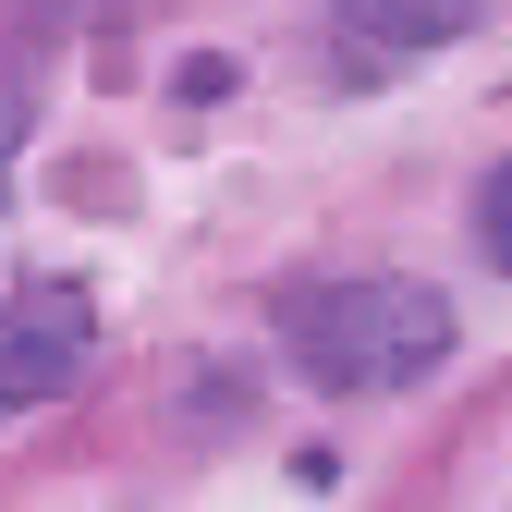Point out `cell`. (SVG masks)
<instances>
[{
    "label": "cell",
    "mask_w": 512,
    "mask_h": 512,
    "mask_svg": "<svg viewBox=\"0 0 512 512\" xmlns=\"http://www.w3.org/2000/svg\"><path fill=\"white\" fill-rule=\"evenodd\" d=\"M281 342L317 391H403V378L452 366V305L427 281L378 269V281H305L281 293Z\"/></svg>",
    "instance_id": "1"
},
{
    "label": "cell",
    "mask_w": 512,
    "mask_h": 512,
    "mask_svg": "<svg viewBox=\"0 0 512 512\" xmlns=\"http://www.w3.org/2000/svg\"><path fill=\"white\" fill-rule=\"evenodd\" d=\"M98 354V305L86 281H49V269H13L0 281V403H61Z\"/></svg>",
    "instance_id": "2"
},
{
    "label": "cell",
    "mask_w": 512,
    "mask_h": 512,
    "mask_svg": "<svg viewBox=\"0 0 512 512\" xmlns=\"http://www.w3.org/2000/svg\"><path fill=\"white\" fill-rule=\"evenodd\" d=\"M476 232H488V269H512V159L488 171V196H476Z\"/></svg>",
    "instance_id": "4"
},
{
    "label": "cell",
    "mask_w": 512,
    "mask_h": 512,
    "mask_svg": "<svg viewBox=\"0 0 512 512\" xmlns=\"http://www.w3.org/2000/svg\"><path fill=\"white\" fill-rule=\"evenodd\" d=\"M476 13H488V0H330L342 49H378V61H403V49H452Z\"/></svg>",
    "instance_id": "3"
},
{
    "label": "cell",
    "mask_w": 512,
    "mask_h": 512,
    "mask_svg": "<svg viewBox=\"0 0 512 512\" xmlns=\"http://www.w3.org/2000/svg\"><path fill=\"white\" fill-rule=\"evenodd\" d=\"M171 86H183V98H232V61H220V49H196V61H183Z\"/></svg>",
    "instance_id": "5"
}]
</instances>
